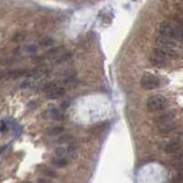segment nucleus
I'll return each instance as SVG.
<instances>
[{"label": "nucleus", "instance_id": "dca6fc26", "mask_svg": "<svg viewBox=\"0 0 183 183\" xmlns=\"http://www.w3.org/2000/svg\"><path fill=\"white\" fill-rule=\"evenodd\" d=\"M176 24L178 25V27L183 31V17H178L176 18Z\"/></svg>", "mask_w": 183, "mask_h": 183}, {"label": "nucleus", "instance_id": "0eeeda50", "mask_svg": "<svg viewBox=\"0 0 183 183\" xmlns=\"http://www.w3.org/2000/svg\"><path fill=\"white\" fill-rule=\"evenodd\" d=\"M149 62L152 65L157 68H165L169 64V59H167L153 51V54L149 58Z\"/></svg>", "mask_w": 183, "mask_h": 183}, {"label": "nucleus", "instance_id": "a211bd4d", "mask_svg": "<svg viewBox=\"0 0 183 183\" xmlns=\"http://www.w3.org/2000/svg\"><path fill=\"white\" fill-rule=\"evenodd\" d=\"M176 181L178 183H183V172L179 173L176 176Z\"/></svg>", "mask_w": 183, "mask_h": 183}, {"label": "nucleus", "instance_id": "5701e85b", "mask_svg": "<svg viewBox=\"0 0 183 183\" xmlns=\"http://www.w3.org/2000/svg\"><path fill=\"white\" fill-rule=\"evenodd\" d=\"M2 126V127L0 128V130H1V131H4V129H6V126L3 125V126Z\"/></svg>", "mask_w": 183, "mask_h": 183}, {"label": "nucleus", "instance_id": "2eb2a0df", "mask_svg": "<svg viewBox=\"0 0 183 183\" xmlns=\"http://www.w3.org/2000/svg\"><path fill=\"white\" fill-rule=\"evenodd\" d=\"M24 35L23 34H21V33H18V34H16L15 35L13 38H12V40L14 41V42H20V41H22V40H24Z\"/></svg>", "mask_w": 183, "mask_h": 183}, {"label": "nucleus", "instance_id": "9d476101", "mask_svg": "<svg viewBox=\"0 0 183 183\" xmlns=\"http://www.w3.org/2000/svg\"><path fill=\"white\" fill-rule=\"evenodd\" d=\"M38 169H39V170L43 175H45V176H47L49 178H56L57 177V173L46 165H40L39 167H38Z\"/></svg>", "mask_w": 183, "mask_h": 183}, {"label": "nucleus", "instance_id": "4468645a", "mask_svg": "<svg viewBox=\"0 0 183 183\" xmlns=\"http://www.w3.org/2000/svg\"><path fill=\"white\" fill-rule=\"evenodd\" d=\"M72 140V136L71 135H64L62 137H60L58 139V142L60 144H66V143L71 142Z\"/></svg>", "mask_w": 183, "mask_h": 183}, {"label": "nucleus", "instance_id": "7ed1b4c3", "mask_svg": "<svg viewBox=\"0 0 183 183\" xmlns=\"http://www.w3.org/2000/svg\"><path fill=\"white\" fill-rule=\"evenodd\" d=\"M167 100L163 95L156 94L150 96L147 101V108L149 112L155 113L157 111H161L166 107Z\"/></svg>", "mask_w": 183, "mask_h": 183}, {"label": "nucleus", "instance_id": "ddd939ff", "mask_svg": "<svg viewBox=\"0 0 183 183\" xmlns=\"http://www.w3.org/2000/svg\"><path fill=\"white\" fill-rule=\"evenodd\" d=\"M50 116L54 120H62L63 118V114L59 109L57 108H51L50 110Z\"/></svg>", "mask_w": 183, "mask_h": 183}, {"label": "nucleus", "instance_id": "4be33fe9", "mask_svg": "<svg viewBox=\"0 0 183 183\" xmlns=\"http://www.w3.org/2000/svg\"><path fill=\"white\" fill-rule=\"evenodd\" d=\"M40 183H48V181H46L45 179H39Z\"/></svg>", "mask_w": 183, "mask_h": 183}, {"label": "nucleus", "instance_id": "f8f14e48", "mask_svg": "<svg viewBox=\"0 0 183 183\" xmlns=\"http://www.w3.org/2000/svg\"><path fill=\"white\" fill-rule=\"evenodd\" d=\"M50 162L53 166H55L56 167H64L68 165V160L64 157H53Z\"/></svg>", "mask_w": 183, "mask_h": 183}, {"label": "nucleus", "instance_id": "aec40b11", "mask_svg": "<svg viewBox=\"0 0 183 183\" xmlns=\"http://www.w3.org/2000/svg\"><path fill=\"white\" fill-rule=\"evenodd\" d=\"M53 43V41L51 40H50V39H46L43 42H42V44L44 45V46H49V45H50V44H52Z\"/></svg>", "mask_w": 183, "mask_h": 183}, {"label": "nucleus", "instance_id": "9b49d317", "mask_svg": "<svg viewBox=\"0 0 183 183\" xmlns=\"http://www.w3.org/2000/svg\"><path fill=\"white\" fill-rule=\"evenodd\" d=\"M63 131H64L63 126H51V127L48 128L47 130L45 131V133H46V135H48L54 136V135H57L59 134H62Z\"/></svg>", "mask_w": 183, "mask_h": 183}, {"label": "nucleus", "instance_id": "412c9836", "mask_svg": "<svg viewBox=\"0 0 183 183\" xmlns=\"http://www.w3.org/2000/svg\"><path fill=\"white\" fill-rule=\"evenodd\" d=\"M5 75H6V73H5L3 71L0 70V81H1V80L5 77Z\"/></svg>", "mask_w": 183, "mask_h": 183}, {"label": "nucleus", "instance_id": "39448f33", "mask_svg": "<svg viewBox=\"0 0 183 183\" xmlns=\"http://www.w3.org/2000/svg\"><path fill=\"white\" fill-rule=\"evenodd\" d=\"M49 99H59L65 94V89L55 82H50L44 87Z\"/></svg>", "mask_w": 183, "mask_h": 183}, {"label": "nucleus", "instance_id": "f3484780", "mask_svg": "<svg viewBox=\"0 0 183 183\" xmlns=\"http://www.w3.org/2000/svg\"><path fill=\"white\" fill-rule=\"evenodd\" d=\"M25 50H26L28 52H35V51H37L38 48L36 47L35 45H28V47H26Z\"/></svg>", "mask_w": 183, "mask_h": 183}, {"label": "nucleus", "instance_id": "6ab92c4d", "mask_svg": "<svg viewBox=\"0 0 183 183\" xmlns=\"http://www.w3.org/2000/svg\"><path fill=\"white\" fill-rule=\"evenodd\" d=\"M176 159L178 160V161H179V162H183V150H181L179 153L176 156Z\"/></svg>", "mask_w": 183, "mask_h": 183}, {"label": "nucleus", "instance_id": "f257e3e1", "mask_svg": "<svg viewBox=\"0 0 183 183\" xmlns=\"http://www.w3.org/2000/svg\"><path fill=\"white\" fill-rule=\"evenodd\" d=\"M176 116L177 113L175 110H170L162 113L157 121V126L158 131L164 134L171 132L176 127V121H175Z\"/></svg>", "mask_w": 183, "mask_h": 183}, {"label": "nucleus", "instance_id": "1a4fd4ad", "mask_svg": "<svg viewBox=\"0 0 183 183\" xmlns=\"http://www.w3.org/2000/svg\"><path fill=\"white\" fill-rule=\"evenodd\" d=\"M28 74H30V72L24 70V69H15V70H11L6 73V75L9 76V78H13V79L19 78L22 77V76H26Z\"/></svg>", "mask_w": 183, "mask_h": 183}, {"label": "nucleus", "instance_id": "f03ea898", "mask_svg": "<svg viewBox=\"0 0 183 183\" xmlns=\"http://www.w3.org/2000/svg\"><path fill=\"white\" fill-rule=\"evenodd\" d=\"M159 32L161 36L170 38L176 41H183V31L176 23L172 24L170 22H163L159 27Z\"/></svg>", "mask_w": 183, "mask_h": 183}, {"label": "nucleus", "instance_id": "423d86ee", "mask_svg": "<svg viewBox=\"0 0 183 183\" xmlns=\"http://www.w3.org/2000/svg\"><path fill=\"white\" fill-rule=\"evenodd\" d=\"M156 44L157 47L160 48H170V49H176L178 47V43L175 40L170 38H167L164 36H159L156 39Z\"/></svg>", "mask_w": 183, "mask_h": 183}, {"label": "nucleus", "instance_id": "b1692460", "mask_svg": "<svg viewBox=\"0 0 183 183\" xmlns=\"http://www.w3.org/2000/svg\"><path fill=\"white\" fill-rule=\"evenodd\" d=\"M24 183H31V182H24Z\"/></svg>", "mask_w": 183, "mask_h": 183}, {"label": "nucleus", "instance_id": "6e6552de", "mask_svg": "<svg viewBox=\"0 0 183 183\" xmlns=\"http://www.w3.org/2000/svg\"><path fill=\"white\" fill-rule=\"evenodd\" d=\"M182 147H183V140L176 139L170 142L169 144H167L164 148V151L167 154H175L179 152L182 148Z\"/></svg>", "mask_w": 183, "mask_h": 183}, {"label": "nucleus", "instance_id": "20e7f679", "mask_svg": "<svg viewBox=\"0 0 183 183\" xmlns=\"http://www.w3.org/2000/svg\"><path fill=\"white\" fill-rule=\"evenodd\" d=\"M140 84L143 89L150 91V90H154V89L160 87V85H161V81L154 74L146 73L141 77Z\"/></svg>", "mask_w": 183, "mask_h": 183}]
</instances>
